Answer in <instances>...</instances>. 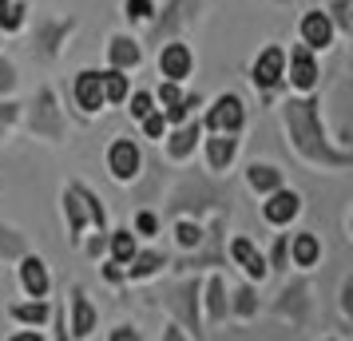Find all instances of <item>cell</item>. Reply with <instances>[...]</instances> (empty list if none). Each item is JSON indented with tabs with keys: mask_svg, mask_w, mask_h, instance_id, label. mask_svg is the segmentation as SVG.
Here are the masks:
<instances>
[{
	"mask_svg": "<svg viewBox=\"0 0 353 341\" xmlns=\"http://www.w3.org/2000/svg\"><path fill=\"white\" fill-rule=\"evenodd\" d=\"M282 127H286V143L294 155L318 171H350L353 167V147H337L325 131V112H321L318 96H290L282 99Z\"/></svg>",
	"mask_w": 353,
	"mask_h": 341,
	"instance_id": "6da1fadb",
	"label": "cell"
},
{
	"mask_svg": "<svg viewBox=\"0 0 353 341\" xmlns=\"http://www.w3.org/2000/svg\"><path fill=\"white\" fill-rule=\"evenodd\" d=\"M230 183H223L210 171H187L183 179L171 187V195L163 203L159 218H207V214H230Z\"/></svg>",
	"mask_w": 353,
	"mask_h": 341,
	"instance_id": "7a4b0ae2",
	"label": "cell"
},
{
	"mask_svg": "<svg viewBox=\"0 0 353 341\" xmlns=\"http://www.w3.org/2000/svg\"><path fill=\"white\" fill-rule=\"evenodd\" d=\"M60 211H64V223H68V242L80 246L83 234L88 230H96V234H108V207H103V198L88 187V183H68L64 195H60Z\"/></svg>",
	"mask_w": 353,
	"mask_h": 341,
	"instance_id": "3957f363",
	"label": "cell"
},
{
	"mask_svg": "<svg viewBox=\"0 0 353 341\" xmlns=\"http://www.w3.org/2000/svg\"><path fill=\"white\" fill-rule=\"evenodd\" d=\"M159 306L171 309L175 325L194 341H207V325H203V278L199 274H183L179 282H167L159 293Z\"/></svg>",
	"mask_w": 353,
	"mask_h": 341,
	"instance_id": "277c9868",
	"label": "cell"
},
{
	"mask_svg": "<svg viewBox=\"0 0 353 341\" xmlns=\"http://www.w3.org/2000/svg\"><path fill=\"white\" fill-rule=\"evenodd\" d=\"M20 123H24L28 135H36V139H48V143H64L68 139V112L60 107V96H56L52 83L36 87V96L28 99L24 112H20Z\"/></svg>",
	"mask_w": 353,
	"mask_h": 341,
	"instance_id": "5b68a950",
	"label": "cell"
},
{
	"mask_svg": "<svg viewBox=\"0 0 353 341\" xmlns=\"http://www.w3.org/2000/svg\"><path fill=\"white\" fill-rule=\"evenodd\" d=\"M203 8H207V0H167L163 8H155V17L147 24V36L139 44L163 48V44L179 40L183 32H191L194 24L203 20Z\"/></svg>",
	"mask_w": 353,
	"mask_h": 341,
	"instance_id": "8992f818",
	"label": "cell"
},
{
	"mask_svg": "<svg viewBox=\"0 0 353 341\" xmlns=\"http://www.w3.org/2000/svg\"><path fill=\"white\" fill-rule=\"evenodd\" d=\"M226 223L230 214H210V223L203 227V242L194 246L191 254H183L179 262H171V270L179 274H199V270H226Z\"/></svg>",
	"mask_w": 353,
	"mask_h": 341,
	"instance_id": "52a82bcc",
	"label": "cell"
},
{
	"mask_svg": "<svg viewBox=\"0 0 353 341\" xmlns=\"http://www.w3.org/2000/svg\"><path fill=\"white\" fill-rule=\"evenodd\" d=\"M76 28H80V20L76 17H36L32 40H28L32 60H40V64H56L60 52L68 48V40L76 36Z\"/></svg>",
	"mask_w": 353,
	"mask_h": 341,
	"instance_id": "ba28073f",
	"label": "cell"
},
{
	"mask_svg": "<svg viewBox=\"0 0 353 341\" xmlns=\"http://www.w3.org/2000/svg\"><path fill=\"white\" fill-rule=\"evenodd\" d=\"M203 135H242L246 127V103H242L239 92H219V96L203 103Z\"/></svg>",
	"mask_w": 353,
	"mask_h": 341,
	"instance_id": "9c48e42d",
	"label": "cell"
},
{
	"mask_svg": "<svg viewBox=\"0 0 353 341\" xmlns=\"http://www.w3.org/2000/svg\"><path fill=\"white\" fill-rule=\"evenodd\" d=\"M246 76L254 83V92H262V99H274V92L286 87V48H282V44H266V48L250 60Z\"/></svg>",
	"mask_w": 353,
	"mask_h": 341,
	"instance_id": "30bf717a",
	"label": "cell"
},
{
	"mask_svg": "<svg viewBox=\"0 0 353 341\" xmlns=\"http://www.w3.org/2000/svg\"><path fill=\"white\" fill-rule=\"evenodd\" d=\"M310 309H314V298H310V282H305V278H294V282H286V286L278 290V298L270 302V313H274V318H282V322L298 325V329L310 322Z\"/></svg>",
	"mask_w": 353,
	"mask_h": 341,
	"instance_id": "8fae6325",
	"label": "cell"
},
{
	"mask_svg": "<svg viewBox=\"0 0 353 341\" xmlns=\"http://www.w3.org/2000/svg\"><path fill=\"white\" fill-rule=\"evenodd\" d=\"M64 325H68V338L72 341H88L99 329V309L92 306V298L80 282L68 290V309H64Z\"/></svg>",
	"mask_w": 353,
	"mask_h": 341,
	"instance_id": "7c38bea8",
	"label": "cell"
},
{
	"mask_svg": "<svg viewBox=\"0 0 353 341\" xmlns=\"http://www.w3.org/2000/svg\"><path fill=\"white\" fill-rule=\"evenodd\" d=\"M286 83L298 92V96H314L321 83V64L318 56L310 48H302V44H294V48L286 52Z\"/></svg>",
	"mask_w": 353,
	"mask_h": 341,
	"instance_id": "4fadbf2b",
	"label": "cell"
},
{
	"mask_svg": "<svg viewBox=\"0 0 353 341\" xmlns=\"http://www.w3.org/2000/svg\"><path fill=\"white\" fill-rule=\"evenodd\" d=\"M143 159L147 155L135 139H112V147H108V175H112L115 183L131 187V183L143 175Z\"/></svg>",
	"mask_w": 353,
	"mask_h": 341,
	"instance_id": "5bb4252c",
	"label": "cell"
},
{
	"mask_svg": "<svg viewBox=\"0 0 353 341\" xmlns=\"http://www.w3.org/2000/svg\"><path fill=\"white\" fill-rule=\"evenodd\" d=\"M72 103H76L80 119H96V115L108 107V99H103V83H99L96 68H80V72L72 76Z\"/></svg>",
	"mask_w": 353,
	"mask_h": 341,
	"instance_id": "9a60e30c",
	"label": "cell"
},
{
	"mask_svg": "<svg viewBox=\"0 0 353 341\" xmlns=\"http://www.w3.org/2000/svg\"><path fill=\"white\" fill-rule=\"evenodd\" d=\"M334 40H337V32L330 24V17H325V8H305L302 20H298V44L318 56V52L334 48Z\"/></svg>",
	"mask_w": 353,
	"mask_h": 341,
	"instance_id": "2e32d148",
	"label": "cell"
},
{
	"mask_svg": "<svg viewBox=\"0 0 353 341\" xmlns=\"http://www.w3.org/2000/svg\"><path fill=\"white\" fill-rule=\"evenodd\" d=\"M226 258H230V266H239L242 274H246V282H266L270 278V270H266V254L254 246V238H246V234H234L230 238V250H226Z\"/></svg>",
	"mask_w": 353,
	"mask_h": 341,
	"instance_id": "e0dca14e",
	"label": "cell"
},
{
	"mask_svg": "<svg viewBox=\"0 0 353 341\" xmlns=\"http://www.w3.org/2000/svg\"><path fill=\"white\" fill-rule=\"evenodd\" d=\"M155 68H159L163 80L187 83V80L194 76V52H191V44H183V40H171V44H163L159 56H155Z\"/></svg>",
	"mask_w": 353,
	"mask_h": 341,
	"instance_id": "ac0fdd59",
	"label": "cell"
},
{
	"mask_svg": "<svg viewBox=\"0 0 353 341\" xmlns=\"http://www.w3.org/2000/svg\"><path fill=\"white\" fill-rule=\"evenodd\" d=\"M199 143H203V123L194 115V119L179 123V127H167V135H163V155H167V163H187L199 151Z\"/></svg>",
	"mask_w": 353,
	"mask_h": 341,
	"instance_id": "d6986e66",
	"label": "cell"
},
{
	"mask_svg": "<svg viewBox=\"0 0 353 341\" xmlns=\"http://www.w3.org/2000/svg\"><path fill=\"white\" fill-rule=\"evenodd\" d=\"M230 322V298H226V278L223 270H210L203 282V325H223Z\"/></svg>",
	"mask_w": 353,
	"mask_h": 341,
	"instance_id": "ffe728a7",
	"label": "cell"
},
{
	"mask_svg": "<svg viewBox=\"0 0 353 341\" xmlns=\"http://www.w3.org/2000/svg\"><path fill=\"white\" fill-rule=\"evenodd\" d=\"M298 214H302V195H298L294 187H278V191L266 195V203H262V218L278 230H286Z\"/></svg>",
	"mask_w": 353,
	"mask_h": 341,
	"instance_id": "44dd1931",
	"label": "cell"
},
{
	"mask_svg": "<svg viewBox=\"0 0 353 341\" xmlns=\"http://www.w3.org/2000/svg\"><path fill=\"white\" fill-rule=\"evenodd\" d=\"M239 151H242V139H239V135H207V139H203L207 171H210V175H219V179H223L226 171L234 167Z\"/></svg>",
	"mask_w": 353,
	"mask_h": 341,
	"instance_id": "7402d4cb",
	"label": "cell"
},
{
	"mask_svg": "<svg viewBox=\"0 0 353 341\" xmlns=\"http://www.w3.org/2000/svg\"><path fill=\"white\" fill-rule=\"evenodd\" d=\"M20 274V290H24V298H48L52 293V274H48V262L40 258V254H24L17 266Z\"/></svg>",
	"mask_w": 353,
	"mask_h": 341,
	"instance_id": "603a6c76",
	"label": "cell"
},
{
	"mask_svg": "<svg viewBox=\"0 0 353 341\" xmlns=\"http://www.w3.org/2000/svg\"><path fill=\"white\" fill-rule=\"evenodd\" d=\"M139 64H143V44H139L135 36H128V32H115L112 40H108V68L131 76Z\"/></svg>",
	"mask_w": 353,
	"mask_h": 341,
	"instance_id": "cb8c5ba5",
	"label": "cell"
},
{
	"mask_svg": "<svg viewBox=\"0 0 353 341\" xmlns=\"http://www.w3.org/2000/svg\"><path fill=\"white\" fill-rule=\"evenodd\" d=\"M171 266V258L163 254V250H135V258L123 266V282H147V278H159L163 270Z\"/></svg>",
	"mask_w": 353,
	"mask_h": 341,
	"instance_id": "d4e9b609",
	"label": "cell"
},
{
	"mask_svg": "<svg viewBox=\"0 0 353 341\" xmlns=\"http://www.w3.org/2000/svg\"><path fill=\"white\" fill-rule=\"evenodd\" d=\"M8 318H12L20 329H40V325H48V322H52V302H48V298L12 302V306H8Z\"/></svg>",
	"mask_w": 353,
	"mask_h": 341,
	"instance_id": "484cf974",
	"label": "cell"
},
{
	"mask_svg": "<svg viewBox=\"0 0 353 341\" xmlns=\"http://www.w3.org/2000/svg\"><path fill=\"white\" fill-rule=\"evenodd\" d=\"M321 262V238L314 230H298V234H290V266H298V270H314Z\"/></svg>",
	"mask_w": 353,
	"mask_h": 341,
	"instance_id": "4316f807",
	"label": "cell"
},
{
	"mask_svg": "<svg viewBox=\"0 0 353 341\" xmlns=\"http://www.w3.org/2000/svg\"><path fill=\"white\" fill-rule=\"evenodd\" d=\"M246 187L254 191V195H274L278 187H286V175H282V167H274V163H250L246 167Z\"/></svg>",
	"mask_w": 353,
	"mask_h": 341,
	"instance_id": "83f0119b",
	"label": "cell"
},
{
	"mask_svg": "<svg viewBox=\"0 0 353 341\" xmlns=\"http://www.w3.org/2000/svg\"><path fill=\"white\" fill-rule=\"evenodd\" d=\"M226 298H230V322H250V318H258L254 282H239L234 290H226Z\"/></svg>",
	"mask_w": 353,
	"mask_h": 341,
	"instance_id": "f1b7e54d",
	"label": "cell"
},
{
	"mask_svg": "<svg viewBox=\"0 0 353 341\" xmlns=\"http://www.w3.org/2000/svg\"><path fill=\"white\" fill-rule=\"evenodd\" d=\"M135 250H139V238L131 234V227L108 230V254H103V258H112V262H119V266H128V262L135 258Z\"/></svg>",
	"mask_w": 353,
	"mask_h": 341,
	"instance_id": "f546056e",
	"label": "cell"
},
{
	"mask_svg": "<svg viewBox=\"0 0 353 341\" xmlns=\"http://www.w3.org/2000/svg\"><path fill=\"white\" fill-rule=\"evenodd\" d=\"M99 83H103V99H108V107H119V103L131 96V76L128 72L103 68V72H99Z\"/></svg>",
	"mask_w": 353,
	"mask_h": 341,
	"instance_id": "4dcf8cb0",
	"label": "cell"
},
{
	"mask_svg": "<svg viewBox=\"0 0 353 341\" xmlns=\"http://www.w3.org/2000/svg\"><path fill=\"white\" fill-rule=\"evenodd\" d=\"M28 28V4L24 0H8L0 4V36H17Z\"/></svg>",
	"mask_w": 353,
	"mask_h": 341,
	"instance_id": "1f68e13d",
	"label": "cell"
},
{
	"mask_svg": "<svg viewBox=\"0 0 353 341\" xmlns=\"http://www.w3.org/2000/svg\"><path fill=\"white\" fill-rule=\"evenodd\" d=\"M171 234H175L179 250L191 254L194 246L203 242V223H199V218H171Z\"/></svg>",
	"mask_w": 353,
	"mask_h": 341,
	"instance_id": "d6a6232c",
	"label": "cell"
},
{
	"mask_svg": "<svg viewBox=\"0 0 353 341\" xmlns=\"http://www.w3.org/2000/svg\"><path fill=\"white\" fill-rule=\"evenodd\" d=\"M24 254H28V238H24L17 227H4V223H0V258L20 262Z\"/></svg>",
	"mask_w": 353,
	"mask_h": 341,
	"instance_id": "836d02e7",
	"label": "cell"
},
{
	"mask_svg": "<svg viewBox=\"0 0 353 341\" xmlns=\"http://www.w3.org/2000/svg\"><path fill=\"white\" fill-rule=\"evenodd\" d=\"M350 12H353V0H334V4L325 8V17H330V24H334V32L345 36V40L353 36V17Z\"/></svg>",
	"mask_w": 353,
	"mask_h": 341,
	"instance_id": "e575fe53",
	"label": "cell"
},
{
	"mask_svg": "<svg viewBox=\"0 0 353 341\" xmlns=\"http://www.w3.org/2000/svg\"><path fill=\"white\" fill-rule=\"evenodd\" d=\"M159 227H163V218H159V211H151V207H139L135 218H131V234H135V238H155Z\"/></svg>",
	"mask_w": 353,
	"mask_h": 341,
	"instance_id": "d590c367",
	"label": "cell"
},
{
	"mask_svg": "<svg viewBox=\"0 0 353 341\" xmlns=\"http://www.w3.org/2000/svg\"><path fill=\"white\" fill-rule=\"evenodd\" d=\"M266 270L270 274H286L290 270V234H274V246L266 254Z\"/></svg>",
	"mask_w": 353,
	"mask_h": 341,
	"instance_id": "8d00e7d4",
	"label": "cell"
},
{
	"mask_svg": "<svg viewBox=\"0 0 353 341\" xmlns=\"http://www.w3.org/2000/svg\"><path fill=\"white\" fill-rule=\"evenodd\" d=\"M151 99H155V107L159 112H171L179 99H183V83H171V80H159V87L151 92Z\"/></svg>",
	"mask_w": 353,
	"mask_h": 341,
	"instance_id": "74e56055",
	"label": "cell"
},
{
	"mask_svg": "<svg viewBox=\"0 0 353 341\" xmlns=\"http://www.w3.org/2000/svg\"><path fill=\"white\" fill-rule=\"evenodd\" d=\"M155 0H123V17H128V24H151V17H155Z\"/></svg>",
	"mask_w": 353,
	"mask_h": 341,
	"instance_id": "f35d334b",
	"label": "cell"
},
{
	"mask_svg": "<svg viewBox=\"0 0 353 341\" xmlns=\"http://www.w3.org/2000/svg\"><path fill=\"white\" fill-rule=\"evenodd\" d=\"M123 103H128V115L135 119V123H143L147 115L155 112V99H151V92H131Z\"/></svg>",
	"mask_w": 353,
	"mask_h": 341,
	"instance_id": "ab89813d",
	"label": "cell"
},
{
	"mask_svg": "<svg viewBox=\"0 0 353 341\" xmlns=\"http://www.w3.org/2000/svg\"><path fill=\"white\" fill-rule=\"evenodd\" d=\"M337 309H341V325H353V274L341 278V290H337Z\"/></svg>",
	"mask_w": 353,
	"mask_h": 341,
	"instance_id": "60d3db41",
	"label": "cell"
},
{
	"mask_svg": "<svg viewBox=\"0 0 353 341\" xmlns=\"http://www.w3.org/2000/svg\"><path fill=\"white\" fill-rule=\"evenodd\" d=\"M17 83H20L17 64H12L8 56H0V99H4V96H12V92H17Z\"/></svg>",
	"mask_w": 353,
	"mask_h": 341,
	"instance_id": "b9f144b4",
	"label": "cell"
},
{
	"mask_svg": "<svg viewBox=\"0 0 353 341\" xmlns=\"http://www.w3.org/2000/svg\"><path fill=\"white\" fill-rule=\"evenodd\" d=\"M139 127H143V135L151 139V143H163V135H167V119H163V112L155 107V112L147 115L143 123H139Z\"/></svg>",
	"mask_w": 353,
	"mask_h": 341,
	"instance_id": "7bdbcfd3",
	"label": "cell"
},
{
	"mask_svg": "<svg viewBox=\"0 0 353 341\" xmlns=\"http://www.w3.org/2000/svg\"><path fill=\"white\" fill-rule=\"evenodd\" d=\"M80 250H83V254H88L92 262H99L103 254H108V234H96V230H92V234H83Z\"/></svg>",
	"mask_w": 353,
	"mask_h": 341,
	"instance_id": "ee69618b",
	"label": "cell"
},
{
	"mask_svg": "<svg viewBox=\"0 0 353 341\" xmlns=\"http://www.w3.org/2000/svg\"><path fill=\"white\" fill-rule=\"evenodd\" d=\"M52 341H72L64 325V306H52Z\"/></svg>",
	"mask_w": 353,
	"mask_h": 341,
	"instance_id": "f6af8a7d",
	"label": "cell"
},
{
	"mask_svg": "<svg viewBox=\"0 0 353 341\" xmlns=\"http://www.w3.org/2000/svg\"><path fill=\"white\" fill-rule=\"evenodd\" d=\"M20 112H24V103H4V99H0V127L20 123Z\"/></svg>",
	"mask_w": 353,
	"mask_h": 341,
	"instance_id": "bcb514c9",
	"label": "cell"
},
{
	"mask_svg": "<svg viewBox=\"0 0 353 341\" xmlns=\"http://www.w3.org/2000/svg\"><path fill=\"white\" fill-rule=\"evenodd\" d=\"M99 274H103V282H112V286H123V266L112 258H103V266H99Z\"/></svg>",
	"mask_w": 353,
	"mask_h": 341,
	"instance_id": "7dc6e473",
	"label": "cell"
},
{
	"mask_svg": "<svg viewBox=\"0 0 353 341\" xmlns=\"http://www.w3.org/2000/svg\"><path fill=\"white\" fill-rule=\"evenodd\" d=\"M108 341H143V338H139L135 325H115L112 333H108Z\"/></svg>",
	"mask_w": 353,
	"mask_h": 341,
	"instance_id": "c3c4849f",
	"label": "cell"
},
{
	"mask_svg": "<svg viewBox=\"0 0 353 341\" xmlns=\"http://www.w3.org/2000/svg\"><path fill=\"white\" fill-rule=\"evenodd\" d=\"M159 341H191V338H187L175 322H167V325H163V333H159Z\"/></svg>",
	"mask_w": 353,
	"mask_h": 341,
	"instance_id": "681fc988",
	"label": "cell"
},
{
	"mask_svg": "<svg viewBox=\"0 0 353 341\" xmlns=\"http://www.w3.org/2000/svg\"><path fill=\"white\" fill-rule=\"evenodd\" d=\"M8 341H44V338H40V329H17Z\"/></svg>",
	"mask_w": 353,
	"mask_h": 341,
	"instance_id": "f907efd6",
	"label": "cell"
},
{
	"mask_svg": "<svg viewBox=\"0 0 353 341\" xmlns=\"http://www.w3.org/2000/svg\"><path fill=\"white\" fill-rule=\"evenodd\" d=\"M321 341H341V338H321Z\"/></svg>",
	"mask_w": 353,
	"mask_h": 341,
	"instance_id": "816d5d0a",
	"label": "cell"
},
{
	"mask_svg": "<svg viewBox=\"0 0 353 341\" xmlns=\"http://www.w3.org/2000/svg\"><path fill=\"white\" fill-rule=\"evenodd\" d=\"M0 4H8V0H0Z\"/></svg>",
	"mask_w": 353,
	"mask_h": 341,
	"instance_id": "f5cc1de1",
	"label": "cell"
}]
</instances>
